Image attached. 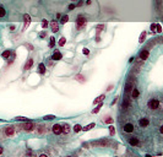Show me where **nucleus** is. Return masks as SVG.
Segmentation results:
<instances>
[{
  "mask_svg": "<svg viewBox=\"0 0 163 157\" xmlns=\"http://www.w3.org/2000/svg\"><path fill=\"white\" fill-rule=\"evenodd\" d=\"M160 133L163 134V126H160Z\"/></svg>",
  "mask_w": 163,
  "mask_h": 157,
  "instance_id": "52",
  "label": "nucleus"
},
{
  "mask_svg": "<svg viewBox=\"0 0 163 157\" xmlns=\"http://www.w3.org/2000/svg\"><path fill=\"white\" fill-rule=\"evenodd\" d=\"M16 120H19V122H28V118H26V117H16Z\"/></svg>",
  "mask_w": 163,
  "mask_h": 157,
  "instance_id": "33",
  "label": "nucleus"
},
{
  "mask_svg": "<svg viewBox=\"0 0 163 157\" xmlns=\"http://www.w3.org/2000/svg\"><path fill=\"white\" fill-rule=\"evenodd\" d=\"M69 21V16L67 15H64V16H61V20H60V23H63V25H65L66 22Z\"/></svg>",
  "mask_w": 163,
  "mask_h": 157,
  "instance_id": "27",
  "label": "nucleus"
},
{
  "mask_svg": "<svg viewBox=\"0 0 163 157\" xmlns=\"http://www.w3.org/2000/svg\"><path fill=\"white\" fill-rule=\"evenodd\" d=\"M82 53H83L85 55H88V54H90V50H88L87 48H83V49H82Z\"/></svg>",
  "mask_w": 163,
  "mask_h": 157,
  "instance_id": "41",
  "label": "nucleus"
},
{
  "mask_svg": "<svg viewBox=\"0 0 163 157\" xmlns=\"http://www.w3.org/2000/svg\"><path fill=\"white\" fill-rule=\"evenodd\" d=\"M134 59H135V58H134V57H131L130 59H129V63H132V62H134Z\"/></svg>",
  "mask_w": 163,
  "mask_h": 157,
  "instance_id": "50",
  "label": "nucleus"
},
{
  "mask_svg": "<svg viewBox=\"0 0 163 157\" xmlns=\"http://www.w3.org/2000/svg\"><path fill=\"white\" fill-rule=\"evenodd\" d=\"M4 134H5V136H7V137L14 136V135H15V128L12 125H6L4 128Z\"/></svg>",
  "mask_w": 163,
  "mask_h": 157,
  "instance_id": "3",
  "label": "nucleus"
},
{
  "mask_svg": "<svg viewBox=\"0 0 163 157\" xmlns=\"http://www.w3.org/2000/svg\"><path fill=\"white\" fill-rule=\"evenodd\" d=\"M32 65H33V58H28L26 64H25V66H23V69L25 70H30L32 67Z\"/></svg>",
  "mask_w": 163,
  "mask_h": 157,
  "instance_id": "14",
  "label": "nucleus"
},
{
  "mask_svg": "<svg viewBox=\"0 0 163 157\" xmlns=\"http://www.w3.org/2000/svg\"><path fill=\"white\" fill-rule=\"evenodd\" d=\"M2 151H4V149H2V146H0V155L2 154Z\"/></svg>",
  "mask_w": 163,
  "mask_h": 157,
  "instance_id": "53",
  "label": "nucleus"
},
{
  "mask_svg": "<svg viewBox=\"0 0 163 157\" xmlns=\"http://www.w3.org/2000/svg\"><path fill=\"white\" fill-rule=\"evenodd\" d=\"M31 23V16L28 14H25L23 15V30H26Z\"/></svg>",
  "mask_w": 163,
  "mask_h": 157,
  "instance_id": "6",
  "label": "nucleus"
},
{
  "mask_svg": "<svg viewBox=\"0 0 163 157\" xmlns=\"http://www.w3.org/2000/svg\"><path fill=\"white\" fill-rule=\"evenodd\" d=\"M123 130L125 131V133H132L134 131V125L131 124V123H126L124 128H123Z\"/></svg>",
  "mask_w": 163,
  "mask_h": 157,
  "instance_id": "10",
  "label": "nucleus"
},
{
  "mask_svg": "<svg viewBox=\"0 0 163 157\" xmlns=\"http://www.w3.org/2000/svg\"><path fill=\"white\" fill-rule=\"evenodd\" d=\"M104 98H105V97H104V94H101V96H98L97 98L93 101V104H97V103H99V102H102Z\"/></svg>",
  "mask_w": 163,
  "mask_h": 157,
  "instance_id": "24",
  "label": "nucleus"
},
{
  "mask_svg": "<svg viewBox=\"0 0 163 157\" xmlns=\"http://www.w3.org/2000/svg\"><path fill=\"white\" fill-rule=\"evenodd\" d=\"M108 144H109V142H108L107 139H101V140H98V141H93V142H92L93 146H99V147H104V146H107Z\"/></svg>",
  "mask_w": 163,
  "mask_h": 157,
  "instance_id": "5",
  "label": "nucleus"
},
{
  "mask_svg": "<svg viewBox=\"0 0 163 157\" xmlns=\"http://www.w3.org/2000/svg\"><path fill=\"white\" fill-rule=\"evenodd\" d=\"M65 43H66V38L65 37H61V38L59 39V45L63 47V45H65Z\"/></svg>",
  "mask_w": 163,
  "mask_h": 157,
  "instance_id": "31",
  "label": "nucleus"
},
{
  "mask_svg": "<svg viewBox=\"0 0 163 157\" xmlns=\"http://www.w3.org/2000/svg\"><path fill=\"white\" fill-rule=\"evenodd\" d=\"M74 9H75V5L74 4H70L69 5V10H74Z\"/></svg>",
  "mask_w": 163,
  "mask_h": 157,
  "instance_id": "43",
  "label": "nucleus"
},
{
  "mask_svg": "<svg viewBox=\"0 0 163 157\" xmlns=\"http://www.w3.org/2000/svg\"><path fill=\"white\" fill-rule=\"evenodd\" d=\"M61 58H63V54H61L59 50H55L54 54L52 55V59H53V60H60Z\"/></svg>",
  "mask_w": 163,
  "mask_h": 157,
  "instance_id": "13",
  "label": "nucleus"
},
{
  "mask_svg": "<svg viewBox=\"0 0 163 157\" xmlns=\"http://www.w3.org/2000/svg\"><path fill=\"white\" fill-rule=\"evenodd\" d=\"M132 89H134V84H132L131 81H128V82L125 84V92H130Z\"/></svg>",
  "mask_w": 163,
  "mask_h": 157,
  "instance_id": "16",
  "label": "nucleus"
},
{
  "mask_svg": "<svg viewBox=\"0 0 163 157\" xmlns=\"http://www.w3.org/2000/svg\"><path fill=\"white\" fill-rule=\"evenodd\" d=\"M82 146H83V147H85V149H88V144H83V145H82Z\"/></svg>",
  "mask_w": 163,
  "mask_h": 157,
  "instance_id": "51",
  "label": "nucleus"
},
{
  "mask_svg": "<svg viewBox=\"0 0 163 157\" xmlns=\"http://www.w3.org/2000/svg\"><path fill=\"white\" fill-rule=\"evenodd\" d=\"M150 28H151V31L155 33V32H156V23H152V25L150 26Z\"/></svg>",
  "mask_w": 163,
  "mask_h": 157,
  "instance_id": "40",
  "label": "nucleus"
},
{
  "mask_svg": "<svg viewBox=\"0 0 163 157\" xmlns=\"http://www.w3.org/2000/svg\"><path fill=\"white\" fill-rule=\"evenodd\" d=\"M54 118H55V115H52V114H50V115H44V117H43L44 120H52V119H54Z\"/></svg>",
  "mask_w": 163,
  "mask_h": 157,
  "instance_id": "37",
  "label": "nucleus"
},
{
  "mask_svg": "<svg viewBox=\"0 0 163 157\" xmlns=\"http://www.w3.org/2000/svg\"><path fill=\"white\" fill-rule=\"evenodd\" d=\"M37 131L42 135V134H45L47 131H48V129H47V126H44V125H39L38 128H37Z\"/></svg>",
  "mask_w": 163,
  "mask_h": 157,
  "instance_id": "17",
  "label": "nucleus"
},
{
  "mask_svg": "<svg viewBox=\"0 0 163 157\" xmlns=\"http://www.w3.org/2000/svg\"><path fill=\"white\" fill-rule=\"evenodd\" d=\"M101 108H102V102H99V103H97V107L92 111V114H97L98 112L101 111Z\"/></svg>",
  "mask_w": 163,
  "mask_h": 157,
  "instance_id": "23",
  "label": "nucleus"
},
{
  "mask_svg": "<svg viewBox=\"0 0 163 157\" xmlns=\"http://www.w3.org/2000/svg\"><path fill=\"white\" fill-rule=\"evenodd\" d=\"M95 126H96L95 123H91V124L86 125L85 128H82V130H83V131H88V130H91V129H92V128H95Z\"/></svg>",
  "mask_w": 163,
  "mask_h": 157,
  "instance_id": "25",
  "label": "nucleus"
},
{
  "mask_svg": "<svg viewBox=\"0 0 163 157\" xmlns=\"http://www.w3.org/2000/svg\"><path fill=\"white\" fill-rule=\"evenodd\" d=\"M114 134H115V128H114V125H110L109 126V135L114 136Z\"/></svg>",
  "mask_w": 163,
  "mask_h": 157,
  "instance_id": "30",
  "label": "nucleus"
},
{
  "mask_svg": "<svg viewBox=\"0 0 163 157\" xmlns=\"http://www.w3.org/2000/svg\"><path fill=\"white\" fill-rule=\"evenodd\" d=\"M130 92H131V97H132L134 99L139 97V90H137V89H135V87H134V89L131 90Z\"/></svg>",
  "mask_w": 163,
  "mask_h": 157,
  "instance_id": "21",
  "label": "nucleus"
},
{
  "mask_svg": "<svg viewBox=\"0 0 163 157\" xmlns=\"http://www.w3.org/2000/svg\"><path fill=\"white\" fill-rule=\"evenodd\" d=\"M82 130V126L80 125V124H75V126H74V131L75 133H80Z\"/></svg>",
  "mask_w": 163,
  "mask_h": 157,
  "instance_id": "29",
  "label": "nucleus"
},
{
  "mask_svg": "<svg viewBox=\"0 0 163 157\" xmlns=\"http://www.w3.org/2000/svg\"><path fill=\"white\" fill-rule=\"evenodd\" d=\"M22 129L25 130V131H27V133H30V131H33L34 129H36V125L33 124L32 122H25V124H23V126H22Z\"/></svg>",
  "mask_w": 163,
  "mask_h": 157,
  "instance_id": "4",
  "label": "nucleus"
},
{
  "mask_svg": "<svg viewBox=\"0 0 163 157\" xmlns=\"http://www.w3.org/2000/svg\"><path fill=\"white\" fill-rule=\"evenodd\" d=\"M147 106H148V108H150V109L156 111V109H158V107H160V101H158V99H156V98H151V99L148 101Z\"/></svg>",
  "mask_w": 163,
  "mask_h": 157,
  "instance_id": "2",
  "label": "nucleus"
},
{
  "mask_svg": "<svg viewBox=\"0 0 163 157\" xmlns=\"http://www.w3.org/2000/svg\"><path fill=\"white\" fill-rule=\"evenodd\" d=\"M129 104H130V102H129L128 99H124V102H123V104H122V108H123V109L125 111V109H128Z\"/></svg>",
  "mask_w": 163,
  "mask_h": 157,
  "instance_id": "26",
  "label": "nucleus"
},
{
  "mask_svg": "<svg viewBox=\"0 0 163 157\" xmlns=\"http://www.w3.org/2000/svg\"><path fill=\"white\" fill-rule=\"evenodd\" d=\"M10 31H11V32L15 31V26H10Z\"/></svg>",
  "mask_w": 163,
  "mask_h": 157,
  "instance_id": "48",
  "label": "nucleus"
},
{
  "mask_svg": "<svg viewBox=\"0 0 163 157\" xmlns=\"http://www.w3.org/2000/svg\"><path fill=\"white\" fill-rule=\"evenodd\" d=\"M103 122H104V123H107V124H112L114 120H113V118H110V117L108 115V117H105V119H103Z\"/></svg>",
  "mask_w": 163,
  "mask_h": 157,
  "instance_id": "28",
  "label": "nucleus"
},
{
  "mask_svg": "<svg viewBox=\"0 0 163 157\" xmlns=\"http://www.w3.org/2000/svg\"><path fill=\"white\" fill-rule=\"evenodd\" d=\"M82 5H83V1H82V0L77 2V6H82Z\"/></svg>",
  "mask_w": 163,
  "mask_h": 157,
  "instance_id": "46",
  "label": "nucleus"
},
{
  "mask_svg": "<svg viewBox=\"0 0 163 157\" xmlns=\"http://www.w3.org/2000/svg\"><path fill=\"white\" fill-rule=\"evenodd\" d=\"M74 79H75V81H77V82H80V84H85V82H86V77H85L82 74H76Z\"/></svg>",
  "mask_w": 163,
  "mask_h": 157,
  "instance_id": "8",
  "label": "nucleus"
},
{
  "mask_svg": "<svg viewBox=\"0 0 163 157\" xmlns=\"http://www.w3.org/2000/svg\"><path fill=\"white\" fill-rule=\"evenodd\" d=\"M52 130H53V133H54L55 135L63 134V133H61V125H60V124H54V125L52 126Z\"/></svg>",
  "mask_w": 163,
  "mask_h": 157,
  "instance_id": "7",
  "label": "nucleus"
},
{
  "mask_svg": "<svg viewBox=\"0 0 163 157\" xmlns=\"http://www.w3.org/2000/svg\"><path fill=\"white\" fill-rule=\"evenodd\" d=\"M55 45V38L54 37H50V42H49V48H53Z\"/></svg>",
  "mask_w": 163,
  "mask_h": 157,
  "instance_id": "32",
  "label": "nucleus"
},
{
  "mask_svg": "<svg viewBox=\"0 0 163 157\" xmlns=\"http://www.w3.org/2000/svg\"><path fill=\"white\" fill-rule=\"evenodd\" d=\"M61 133H64V134H69L70 133V125L69 124H63L61 125Z\"/></svg>",
  "mask_w": 163,
  "mask_h": 157,
  "instance_id": "18",
  "label": "nucleus"
},
{
  "mask_svg": "<svg viewBox=\"0 0 163 157\" xmlns=\"http://www.w3.org/2000/svg\"><path fill=\"white\" fill-rule=\"evenodd\" d=\"M117 102H118V97H115V98L113 99V102H112V106H114V104H115Z\"/></svg>",
  "mask_w": 163,
  "mask_h": 157,
  "instance_id": "44",
  "label": "nucleus"
},
{
  "mask_svg": "<svg viewBox=\"0 0 163 157\" xmlns=\"http://www.w3.org/2000/svg\"><path fill=\"white\" fill-rule=\"evenodd\" d=\"M5 15H6V10L2 6H0V17H4Z\"/></svg>",
  "mask_w": 163,
  "mask_h": 157,
  "instance_id": "35",
  "label": "nucleus"
},
{
  "mask_svg": "<svg viewBox=\"0 0 163 157\" xmlns=\"http://www.w3.org/2000/svg\"><path fill=\"white\" fill-rule=\"evenodd\" d=\"M45 36H47V32H45V31L41 32V34H39V37H41V38H44Z\"/></svg>",
  "mask_w": 163,
  "mask_h": 157,
  "instance_id": "42",
  "label": "nucleus"
},
{
  "mask_svg": "<svg viewBox=\"0 0 163 157\" xmlns=\"http://www.w3.org/2000/svg\"><path fill=\"white\" fill-rule=\"evenodd\" d=\"M96 30H97V34H98L101 31L104 30V25H97V26H96Z\"/></svg>",
  "mask_w": 163,
  "mask_h": 157,
  "instance_id": "36",
  "label": "nucleus"
},
{
  "mask_svg": "<svg viewBox=\"0 0 163 157\" xmlns=\"http://www.w3.org/2000/svg\"><path fill=\"white\" fill-rule=\"evenodd\" d=\"M156 32L157 33H162V26H161V23H156Z\"/></svg>",
  "mask_w": 163,
  "mask_h": 157,
  "instance_id": "34",
  "label": "nucleus"
},
{
  "mask_svg": "<svg viewBox=\"0 0 163 157\" xmlns=\"http://www.w3.org/2000/svg\"><path fill=\"white\" fill-rule=\"evenodd\" d=\"M10 55H11V52H10L9 49H6V50H4V52L1 53L2 59H9V58H10Z\"/></svg>",
  "mask_w": 163,
  "mask_h": 157,
  "instance_id": "19",
  "label": "nucleus"
},
{
  "mask_svg": "<svg viewBox=\"0 0 163 157\" xmlns=\"http://www.w3.org/2000/svg\"><path fill=\"white\" fill-rule=\"evenodd\" d=\"M47 27H48V22H47V20H42V28L45 30Z\"/></svg>",
  "mask_w": 163,
  "mask_h": 157,
  "instance_id": "38",
  "label": "nucleus"
},
{
  "mask_svg": "<svg viewBox=\"0 0 163 157\" xmlns=\"http://www.w3.org/2000/svg\"><path fill=\"white\" fill-rule=\"evenodd\" d=\"M129 144H130L131 146H137V145H139V139L135 137V136H134V137H130V139H129Z\"/></svg>",
  "mask_w": 163,
  "mask_h": 157,
  "instance_id": "15",
  "label": "nucleus"
},
{
  "mask_svg": "<svg viewBox=\"0 0 163 157\" xmlns=\"http://www.w3.org/2000/svg\"><path fill=\"white\" fill-rule=\"evenodd\" d=\"M148 124H150V122H148L147 118H141V119L139 120V125L141 126V128H146Z\"/></svg>",
  "mask_w": 163,
  "mask_h": 157,
  "instance_id": "11",
  "label": "nucleus"
},
{
  "mask_svg": "<svg viewBox=\"0 0 163 157\" xmlns=\"http://www.w3.org/2000/svg\"><path fill=\"white\" fill-rule=\"evenodd\" d=\"M96 42H101V37H99V36L96 37Z\"/></svg>",
  "mask_w": 163,
  "mask_h": 157,
  "instance_id": "49",
  "label": "nucleus"
},
{
  "mask_svg": "<svg viewBox=\"0 0 163 157\" xmlns=\"http://www.w3.org/2000/svg\"><path fill=\"white\" fill-rule=\"evenodd\" d=\"M86 23H87V21H86V19L83 17V16H77V20H76V28L79 30V31H81V30H83L85 27H86Z\"/></svg>",
  "mask_w": 163,
  "mask_h": 157,
  "instance_id": "1",
  "label": "nucleus"
},
{
  "mask_svg": "<svg viewBox=\"0 0 163 157\" xmlns=\"http://www.w3.org/2000/svg\"><path fill=\"white\" fill-rule=\"evenodd\" d=\"M113 87H114L113 85H109V86H108V89H107V91H112V90H113Z\"/></svg>",
  "mask_w": 163,
  "mask_h": 157,
  "instance_id": "45",
  "label": "nucleus"
},
{
  "mask_svg": "<svg viewBox=\"0 0 163 157\" xmlns=\"http://www.w3.org/2000/svg\"><path fill=\"white\" fill-rule=\"evenodd\" d=\"M146 31H143V32H141V34H140V38H139V42L140 43H143L145 42V39H146Z\"/></svg>",
  "mask_w": 163,
  "mask_h": 157,
  "instance_id": "22",
  "label": "nucleus"
},
{
  "mask_svg": "<svg viewBox=\"0 0 163 157\" xmlns=\"http://www.w3.org/2000/svg\"><path fill=\"white\" fill-rule=\"evenodd\" d=\"M50 28H52V32L57 33V32L59 31V23H58V22H55V20H54V21H52V22H50Z\"/></svg>",
  "mask_w": 163,
  "mask_h": 157,
  "instance_id": "9",
  "label": "nucleus"
},
{
  "mask_svg": "<svg viewBox=\"0 0 163 157\" xmlns=\"http://www.w3.org/2000/svg\"><path fill=\"white\" fill-rule=\"evenodd\" d=\"M148 58V50L147 49H142L141 53H140V59L141 60H146Z\"/></svg>",
  "mask_w": 163,
  "mask_h": 157,
  "instance_id": "12",
  "label": "nucleus"
},
{
  "mask_svg": "<svg viewBox=\"0 0 163 157\" xmlns=\"http://www.w3.org/2000/svg\"><path fill=\"white\" fill-rule=\"evenodd\" d=\"M86 4H87V5H91V4H92V0H86Z\"/></svg>",
  "mask_w": 163,
  "mask_h": 157,
  "instance_id": "47",
  "label": "nucleus"
},
{
  "mask_svg": "<svg viewBox=\"0 0 163 157\" xmlns=\"http://www.w3.org/2000/svg\"><path fill=\"white\" fill-rule=\"evenodd\" d=\"M23 45H25L26 48H28V50H33V45H32V44H30V43H25Z\"/></svg>",
  "mask_w": 163,
  "mask_h": 157,
  "instance_id": "39",
  "label": "nucleus"
},
{
  "mask_svg": "<svg viewBox=\"0 0 163 157\" xmlns=\"http://www.w3.org/2000/svg\"><path fill=\"white\" fill-rule=\"evenodd\" d=\"M38 71H39V74H42V75L45 74V65L43 63H41L38 65Z\"/></svg>",
  "mask_w": 163,
  "mask_h": 157,
  "instance_id": "20",
  "label": "nucleus"
}]
</instances>
